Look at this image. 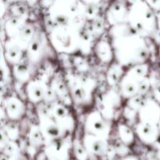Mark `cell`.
<instances>
[{
	"label": "cell",
	"mask_w": 160,
	"mask_h": 160,
	"mask_svg": "<svg viewBox=\"0 0 160 160\" xmlns=\"http://www.w3.org/2000/svg\"><path fill=\"white\" fill-rule=\"evenodd\" d=\"M95 36L91 30L89 22L79 29L80 51L83 55H89L94 48Z\"/></svg>",
	"instance_id": "obj_19"
},
{
	"label": "cell",
	"mask_w": 160,
	"mask_h": 160,
	"mask_svg": "<svg viewBox=\"0 0 160 160\" xmlns=\"http://www.w3.org/2000/svg\"><path fill=\"white\" fill-rule=\"evenodd\" d=\"M2 106L6 117L9 120L20 121L26 113V105L24 102L15 95L6 97Z\"/></svg>",
	"instance_id": "obj_11"
},
{
	"label": "cell",
	"mask_w": 160,
	"mask_h": 160,
	"mask_svg": "<svg viewBox=\"0 0 160 160\" xmlns=\"http://www.w3.org/2000/svg\"><path fill=\"white\" fill-rule=\"evenodd\" d=\"M112 128V121L108 120L98 110L91 111L84 120V132L108 140Z\"/></svg>",
	"instance_id": "obj_7"
},
{
	"label": "cell",
	"mask_w": 160,
	"mask_h": 160,
	"mask_svg": "<svg viewBox=\"0 0 160 160\" xmlns=\"http://www.w3.org/2000/svg\"><path fill=\"white\" fill-rule=\"evenodd\" d=\"M126 67L116 60L109 64L106 74V80L108 85L111 88H116L118 86L126 72Z\"/></svg>",
	"instance_id": "obj_21"
},
{
	"label": "cell",
	"mask_w": 160,
	"mask_h": 160,
	"mask_svg": "<svg viewBox=\"0 0 160 160\" xmlns=\"http://www.w3.org/2000/svg\"><path fill=\"white\" fill-rule=\"evenodd\" d=\"M73 150L78 158L81 160H85L88 156V150L84 146V142L79 138H75L73 142Z\"/></svg>",
	"instance_id": "obj_33"
},
{
	"label": "cell",
	"mask_w": 160,
	"mask_h": 160,
	"mask_svg": "<svg viewBox=\"0 0 160 160\" xmlns=\"http://www.w3.org/2000/svg\"><path fill=\"white\" fill-rule=\"evenodd\" d=\"M82 3L85 5H88V4H98L99 5L100 2L102 0H80Z\"/></svg>",
	"instance_id": "obj_38"
},
{
	"label": "cell",
	"mask_w": 160,
	"mask_h": 160,
	"mask_svg": "<svg viewBox=\"0 0 160 160\" xmlns=\"http://www.w3.org/2000/svg\"><path fill=\"white\" fill-rule=\"evenodd\" d=\"M26 52L10 38H6L3 44L2 56L7 63L13 66L24 59Z\"/></svg>",
	"instance_id": "obj_17"
},
{
	"label": "cell",
	"mask_w": 160,
	"mask_h": 160,
	"mask_svg": "<svg viewBox=\"0 0 160 160\" xmlns=\"http://www.w3.org/2000/svg\"><path fill=\"white\" fill-rule=\"evenodd\" d=\"M49 87L58 101L69 107L73 104L66 79L64 80L61 76L56 75L50 82Z\"/></svg>",
	"instance_id": "obj_15"
},
{
	"label": "cell",
	"mask_w": 160,
	"mask_h": 160,
	"mask_svg": "<svg viewBox=\"0 0 160 160\" xmlns=\"http://www.w3.org/2000/svg\"><path fill=\"white\" fill-rule=\"evenodd\" d=\"M38 123L43 134L45 142L59 139L63 137V134L54 117L50 114L47 106L38 109Z\"/></svg>",
	"instance_id": "obj_9"
},
{
	"label": "cell",
	"mask_w": 160,
	"mask_h": 160,
	"mask_svg": "<svg viewBox=\"0 0 160 160\" xmlns=\"http://www.w3.org/2000/svg\"><path fill=\"white\" fill-rule=\"evenodd\" d=\"M159 128L157 125L147 122L138 121L134 126L136 136L146 145H150L156 142L159 135Z\"/></svg>",
	"instance_id": "obj_16"
},
{
	"label": "cell",
	"mask_w": 160,
	"mask_h": 160,
	"mask_svg": "<svg viewBox=\"0 0 160 160\" xmlns=\"http://www.w3.org/2000/svg\"><path fill=\"white\" fill-rule=\"evenodd\" d=\"M160 119V104L154 98H146L145 103L138 113V121L158 125Z\"/></svg>",
	"instance_id": "obj_14"
},
{
	"label": "cell",
	"mask_w": 160,
	"mask_h": 160,
	"mask_svg": "<svg viewBox=\"0 0 160 160\" xmlns=\"http://www.w3.org/2000/svg\"><path fill=\"white\" fill-rule=\"evenodd\" d=\"M145 1L155 11L160 10V0H145Z\"/></svg>",
	"instance_id": "obj_36"
},
{
	"label": "cell",
	"mask_w": 160,
	"mask_h": 160,
	"mask_svg": "<svg viewBox=\"0 0 160 160\" xmlns=\"http://www.w3.org/2000/svg\"><path fill=\"white\" fill-rule=\"evenodd\" d=\"M9 1H10V2H17V1H18V0H9Z\"/></svg>",
	"instance_id": "obj_39"
},
{
	"label": "cell",
	"mask_w": 160,
	"mask_h": 160,
	"mask_svg": "<svg viewBox=\"0 0 160 160\" xmlns=\"http://www.w3.org/2000/svg\"><path fill=\"white\" fill-rule=\"evenodd\" d=\"M151 82V89L153 98L160 104V79L156 76V73L151 72L148 76Z\"/></svg>",
	"instance_id": "obj_30"
},
{
	"label": "cell",
	"mask_w": 160,
	"mask_h": 160,
	"mask_svg": "<svg viewBox=\"0 0 160 160\" xmlns=\"http://www.w3.org/2000/svg\"><path fill=\"white\" fill-rule=\"evenodd\" d=\"M93 52L97 59L105 64H110L115 60L113 48L110 41L100 39L95 44Z\"/></svg>",
	"instance_id": "obj_18"
},
{
	"label": "cell",
	"mask_w": 160,
	"mask_h": 160,
	"mask_svg": "<svg viewBox=\"0 0 160 160\" xmlns=\"http://www.w3.org/2000/svg\"><path fill=\"white\" fill-rule=\"evenodd\" d=\"M106 19L104 20L102 17H99V16L92 21L89 22L91 30H92L95 38H98L102 35L106 30Z\"/></svg>",
	"instance_id": "obj_29"
},
{
	"label": "cell",
	"mask_w": 160,
	"mask_h": 160,
	"mask_svg": "<svg viewBox=\"0 0 160 160\" xmlns=\"http://www.w3.org/2000/svg\"><path fill=\"white\" fill-rule=\"evenodd\" d=\"M48 13L53 27L70 24L84 16V4L80 0H56L48 9Z\"/></svg>",
	"instance_id": "obj_4"
},
{
	"label": "cell",
	"mask_w": 160,
	"mask_h": 160,
	"mask_svg": "<svg viewBox=\"0 0 160 160\" xmlns=\"http://www.w3.org/2000/svg\"><path fill=\"white\" fill-rule=\"evenodd\" d=\"M56 0H41V2H42V6H43L45 9H48L52 6L53 5V3L55 2Z\"/></svg>",
	"instance_id": "obj_37"
},
{
	"label": "cell",
	"mask_w": 160,
	"mask_h": 160,
	"mask_svg": "<svg viewBox=\"0 0 160 160\" xmlns=\"http://www.w3.org/2000/svg\"><path fill=\"white\" fill-rule=\"evenodd\" d=\"M117 134L122 143L125 145L132 144L136 136L132 128L124 123H119L117 124Z\"/></svg>",
	"instance_id": "obj_26"
},
{
	"label": "cell",
	"mask_w": 160,
	"mask_h": 160,
	"mask_svg": "<svg viewBox=\"0 0 160 160\" xmlns=\"http://www.w3.org/2000/svg\"><path fill=\"white\" fill-rule=\"evenodd\" d=\"M36 31H37L35 30L34 25L29 22H27L26 24L20 31V32L15 37L10 39H12L13 42H15L17 45H20L26 52L28 45L35 35Z\"/></svg>",
	"instance_id": "obj_22"
},
{
	"label": "cell",
	"mask_w": 160,
	"mask_h": 160,
	"mask_svg": "<svg viewBox=\"0 0 160 160\" xmlns=\"http://www.w3.org/2000/svg\"><path fill=\"white\" fill-rule=\"evenodd\" d=\"M31 65L32 64L29 61H21L19 63L12 66V74L14 79L19 83L26 84L28 81H31L32 70H31Z\"/></svg>",
	"instance_id": "obj_23"
},
{
	"label": "cell",
	"mask_w": 160,
	"mask_h": 160,
	"mask_svg": "<svg viewBox=\"0 0 160 160\" xmlns=\"http://www.w3.org/2000/svg\"><path fill=\"white\" fill-rule=\"evenodd\" d=\"M28 139L31 145L40 146L45 142L43 134L40 129L38 123H32L28 131Z\"/></svg>",
	"instance_id": "obj_27"
},
{
	"label": "cell",
	"mask_w": 160,
	"mask_h": 160,
	"mask_svg": "<svg viewBox=\"0 0 160 160\" xmlns=\"http://www.w3.org/2000/svg\"><path fill=\"white\" fill-rule=\"evenodd\" d=\"M149 65L147 62L135 64L127 68L118 85V90L123 99H128L138 95L142 81L149 76Z\"/></svg>",
	"instance_id": "obj_6"
},
{
	"label": "cell",
	"mask_w": 160,
	"mask_h": 160,
	"mask_svg": "<svg viewBox=\"0 0 160 160\" xmlns=\"http://www.w3.org/2000/svg\"><path fill=\"white\" fill-rule=\"evenodd\" d=\"M24 90L27 99L32 104L37 105L46 100L50 87L44 80L34 78L27 83Z\"/></svg>",
	"instance_id": "obj_10"
},
{
	"label": "cell",
	"mask_w": 160,
	"mask_h": 160,
	"mask_svg": "<svg viewBox=\"0 0 160 160\" xmlns=\"http://www.w3.org/2000/svg\"><path fill=\"white\" fill-rule=\"evenodd\" d=\"M5 135L8 138V139L12 141H16L20 135V128L17 121L9 120V122L6 123L2 130Z\"/></svg>",
	"instance_id": "obj_28"
},
{
	"label": "cell",
	"mask_w": 160,
	"mask_h": 160,
	"mask_svg": "<svg viewBox=\"0 0 160 160\" xmlns=\"http://www.w3.org/2000/svg\"><path fill=\"white\" fill-rule=\"evenodd\" d=\"M11 13L13 17H20L22 19L28 20V12L27 8L21 4H17L11 8Z\"/></svg>",
	"instance_id": "obj_34"
},
{
	"label": "cell",
	"mask_w": 160,
	"mask_h": 160,
	"mask_svg": "<svg viewBox=\"0 0 160 160\" xmlns=\"http://www.w3.org/2000/svg\"><path fill=\"white\" fill-rule=\"evenodd\" d=\"M115 60L126 68L145 62L149 57L146 38L138 33L128 23L110 27L109 31Z\"/></svg>",
	"instance_id": "obj_1"
},
{
	"label": "cell",
	"mask_w": 160,
	"mask_h": 160,
	"mask_svg": "<svg viewBox=\"0 0 160 160\" xmlns=\"http://www.w3.org/2000/svg\"><path fill=\"white\" fill-rule=\"evenodd\" d=\"M47 107H48V112L54 117L56 121L62 120L71 114L69 106H66L58 100L49 103V106Z\"/></svg>",
	"instance_id": "obj_25"
},
{
	"label": "cell",
	"mask_w": 160,
	"mask_h": 160,
	"mask_svg": "<svg viewBox=\"0 0 160 160\" xmlns=\"http://www.w3.org/2000/svg\"><path fill=\"white\" fill-rule=\"evenodd\" d=\"M129 8L120 2L112 3L106 12V20L110 27L128 23Z\"/></svg>",
	"instance_id": "obj_13"
},
{
	"label": "cell",
	"mask_w": 160,
	"mask_h": 160,
	"mask_svg": "<svg viewBox=\"0 0 160 160\" xmlns=\"http://www.w3.org/2000/svg\"><path fill=\"white\" fill-rule=\"evenodd\" d=\"M123 97L119 90L111 88L100 96L98 102V110L109 121H112L120 109Z\"/></svg>",
	"instance_id": "obj_8"
},
{
	"label": "cell",
	"mask_w": 160,
	"mask_h": 160,
	"mask_svg": "<svg viewBox=\"0 0 160 160\" xmlns=\"http://www.w3.org/2000/svg\"><path fill=\"white\" fill-rule=\"evenodd\" d=\"M65 79L74 104L84 106L92 102L93 92L97 87V81L95 78L80 73L68 74Z\"/></svg>",
	"instance_id": "obj_5"
},
{
	"label": "cell",
	"mask_w": 160,
	"mask_h": 160,
	"mask_svg": "<svg viewBox=\"0 0 160 160\" xmlns=\"http://www.w3.org/2000/svg\"><path fill=\"white\" fill-rule=\"evenodd\" d=\"M159 56H160V48H159Z\"/></svg>",
	"instance_id": "obj_40"
},
{
	"label": "cell",
	"mask_w": 160,
	"mask_h": 160,
	"mask_svg": "<svg viewBox=\"0 0 160 160\" xmlns=\"http://www.w3.org/2000/svg\"><path fill=\"white\" fill-rule=\"evenodd\" d=\"M82 141L88 152H90L94 154H102L107 148V140L88 133L84 132Z\"/></svg>",
	"instance_id": "obj_20"
},
{
	"label": "cell",
	"mask_w": 160,
	"mask_h": 160,
	"mask_svg": "<svg viewBox=\"0 0 160 160\" xmlns=\"http://www.w3.org/2000/svg\"><path fill=\"white\" fill-rule=\"evenodd\" d=\"M123 116L128 120H132L134 119L138 118V112H136L134 109H131L128 106H125L124 109H123Z\"/></svg>",
	"instance_id": "obj_35"
},
{
	"label": "cell",
	"mask_w": 160,
	"mask_h": 160,
	"mask_svg": "<svg viewBox=\"0 0 160 160\" xmlns=\"http://www.w3.org/2000/svg\"><path fill=\"white\" fill-rule=\"evenodd\" d=\"M84 4V3H83ZM84 14L87 21L91 22L99 16V5L84 4Z\"/></svg>",
	"instance_id": "obj_31"
},
{
	"label": "cell",
	"mask_w": 160,
	"mask_h": 160,
	"mask_svg": "<svg viewBox=\"0 0 160 160\" xmlns=\"http://www.w3.org/2000/svg\"><path fill=\"white\" fill-rule=\"evenodd\" d=\"M145 99H146V97L144 96V95H136L127 99L126 106L135 110L138 113V111L140 110V109L142 107L144 103H145Z\"/></svg>",
	"instance_id": "obj_32"
},
{
	"label": "cell",
	"mask_w": 160,
	"mask_h": 160,
	"mask_svg": "<svg viewBox=\"0 0 160 160\" xmlns=\"http://www.w3.org/2000/svg\"><path fill=\"white\" fill-rule=\"evenodd\" d=\"M145 0H135L129 8L128 23L141 35L147 38L156 32L157 18Z\"/></svg>",
	"instance_id": "obj_2"
},
{
	"label": "cell",
	"mask_w": 160,
	"mask_h": 160,
	"mask_svg": "<svg viewBox=\"0 0 160 160\" xmlns=\"http://www.w3.org/2000/svg\"><path fill=\"white\" fill-rule=\"evenodd\" d=\"M46 51V42L42 33L36 31V34L26 50L27 59L32 65L38 64L44 59Z\"/></svg>",
	"instance_id": "obj_12"
},
{
	"label": "cell",
	"mask_w": 160,
	"mask_h": 160,
	"mask_svg": "<svg viewBox=\"0 0 160 160\" xmlns=\"http://www.w3.org/2000/svg\"><path fill=\"white\" fill-rule=\"evenodd\" d=\"M79 29L71 24L55 25L49 32V42L57 52L72 55L80 51Z\"/></svg>",
	"instance_id": "obj_3"
},
{
	"label": "cell",
	"mask_w": 160,
	"mask_h": 160,
	"mask_svg": "<svg viewBox=\"0 0 160 160\" xmlns=\"http://www.w3.org/2000/svg\"><path fill=\"white\" fill-rule=\"evenodd\" d=\"M28 20L24 19L13 16L8 18L4 23V31L6 38H12L15 37L26 24Z\"/></svg>",
	"instance_id": "obj_24"
}]
</instances>
